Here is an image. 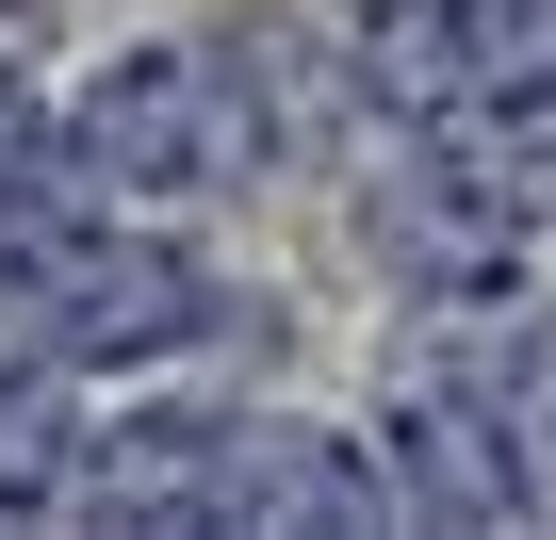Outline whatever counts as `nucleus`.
<instances>
[{
	"label": "nucleus",
	"instance_id": "f257e3e1",
	"mask_svg": "<svg viewBox=\"0 0 556 540\" xmlns=\"http://www.w3.org/2000/svg\"><path fill=\"white\" fill-rule=\"evenodd\" d=\"M377 99L409 115H475V99H556V0H393L361 34Z\"/></svg>",
	"mask_w": 556,
	"mask_h": 540
}]
</instances>
